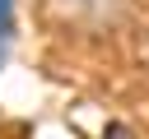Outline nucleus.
<instances>
[{
  "label": "nucleus",
  "mask_w": 149,
  "mask_h": 139,
  "mask_svg": "<svg viewBox=\"0 0 149 139\" xmlns=\"http://www.w3.org/2000/svg\"><path fill=\"white\" fill-rule=\"evenodd\" d=\"M102 139H135V134H130V125H121V120H112V125H107V134H102Z\"/></svg>",
  "instance_id": "nucleus-3"
},
{
  "label": "nucleus",
  "mask_w": 149,
  "mask_h": 139,
  "mask_svg": "<svg viewBox=\"0 0 149 139\" xmlns=\"http://www.w3.org/2000/svg\"><path fill=\"white\" fill-rule=\"evenodd\" d=\"M47 9L56 23L84 28V32H102L126 19V0H47Z\"/></svg>",
  "instance_id": "nucleus-1"
},
{
  "label": "nucleus",
  "mask_w": 149,
  "mask_h": 139,
  "mask_svg": "<svg viewBox=\"0 0 149 139\" xmlns=\"http://www.w3.org/2000/svg\"><path fill=\"white\" fill-rule=\"evenodd\" d=\"M14 32V0H0V60H5V42Z\"/></svg>",
  "instance_id": "nucleus-2"
}]
</instances>
